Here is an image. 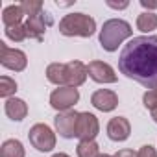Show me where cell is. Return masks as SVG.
Wrapping results in <instances>:
<instances>
[{"instance_id":"cell-7","label":"cell","mask_w":157,"mask_h":157,"mask_svg":"<svg viewBox=\"0 0 157 157\" xmlns=\"http://www.w3.org/2000/svg\"><path fill=\"white\" fill-rule=\"evenodd\" d=\"M80 100V93L74 87H59L50 94V105L56 111H70V107L74 104H78Z\"/></svg>"},{"instance_id":"cell-23","label":"cell","mask_w":157,"mask_h":157,"mask_svg":"<svg viewBox=\"0 0 157 157\" xmlns=\"http://www.w3.org/2000/svg\"><path fill=\"white\" fill-rule=\"evenodd\" d=\"M137 157H157V151H155V148H153V146L146 144V146H142V148L139 150Z\"/></svg>"},{"instance_id":"cell-9","label":"cell","mask_w":157,"mask_h":157,"mask_svg":"<svg viewBox=\"0 0 157 157\" xmlns=\"http://www.w3.org/2000/svg\"><path fill=\"white\" fill-rule=\"evenodd\" d=\"M52 24V17L48 11H41L39 15H33V17H28V21L24 22V28H26V33L30 39H35V41H41L46 28Z\"/></svg>"},{"instance_id":"cell-26","label":"cell","mask_w":157,"mask_h":157,"mask_svg":"<svg viewBox=\"0 0 157 157\" xmlns=\"http://www.w3.org/2000/svg\"><path fill=\"white\" fill-rule=\"evenodd\" d=\"M107 6L109 8H115V10H126L129 6V2H118V4L117 2H107Z\"/></svg>"},{"instance_id":"cell-25","label":"cell","mask_w":157,"mask_h":157,"mask_svg":"<svg viewBox=\"0 0 157 157\" xmlns=\"http://www.w3.org/2000/svg\"><path fill=\"white\" fill-rule=\"evenodd\" d=\"M140 6L146 10H157V2L155 0H140Z\"/></svg>"},{"instance_id":"cell-15","label":"cell","mask_w":157,"mask_h":157,"mask_svg":"<svg viewBox=\"0 0 157 157\" xmlns=\"http://www.w3.org/2000/svg\"><path fill=\"white\" fill-rule=\"evenodd\" d=\"M22 17H24V11H22L21 4H19V6H15V4H13V6H8V8H4V11H2V22L6 24V28L22 24Z\"/></svg>"},{"instance_id":"cell-17","label":"cell","mask_w":157,"mask_h":157,"mask_svg":"<svg viewBox=\"0 0 157 157\" xmlns=\"http://www.w3.org/2000/svg\"><path fill=\"white\" fill-rule=\"evenodd\" d=\"M137 28L144 33H150L157 28V15L151 11H144L137 17Z\"/></svg>"},{"instance_id":"cell-16","label":"cell","mask_w":157,"mask_h":157,"mask_svg":"<svg viewBox=\"0 0 157 157\" xmlns=\"http://www.w3.org/2000/svg\"><path fill=\"white\" fill-rule=\"evenodd\" d=\"M24 146L17 139H10L0 148V157H24Z\"/></svg>"},{"instance_id":"cell-29","label":"cell","mask_w":157,"mask_h":157,"mask_svg":"<svg viewBox=\"0 0 157 157\" xmlns=\"http://www.w3.org/2000/svg\"><path fill=\"white\" fill-rule=\"evenodd\" d=\"M98 157H111V155H107V153H100Z\"/></svg>"},{"instance_id":"cell-13","label":"cell","mask_w":157,"mask_h":157,"mask_svg":"<svg viewBox=\"0 0 157 157\" xmlns=\"http://www.w3.org/2000/svg\"><path fill=\"white\" fill-rule=\"evenodd\" d=\"M131 133V126H129V120L126 117H115L109 120L107 124V137L115 142H122L129 137Z\"/></svg>"},{"instance_id":"cell-18","label":"cell","mask_w":157,"mask_h":157,"mask_svg":"<svg viewBox=\"0 0 157 157\" xmlns=\"http://www.w3.org/2000/svg\"><path fill=\"white\" fill-rule=\"evenodd\" d=\"M78 157H98L100 155V148L94 140H82L76 148Z\"/></svg>"},{"instance_id":"cell-28","label":"cell","mask_w":157,"mask_h":157,"mask_svg":"<svg viewBox=\"0 0 157 157\" xmlns=\"http://www.w3.org/2000/svg\"><path fill=\"white\" fill-rule=\"evenodd\" d=\"M52 157H68L67 153H56V155H52Z\"/></svg>"},{"instance_id":"cell-10","label":"cell","mask_w":157,"mask_h":157,"mask_svg":"<svg viewBox=\"0 0 157 157\" xmlns=\"http://www.w3.org/2000/svg\"><path fill=\"white\" fill-rule=\"evenodd\" d=\"M87 72L91 76V80L96 83H115L117 82V74L113 67L104 61H91L87 65Z\"/></svg>"},{"instance_id":"cell-4","label":"cell","mask_w":157,"mask_h":157,"mask_svg":"<svg viewBox=\"0 0 157 157\" xmlns=\"http://www.w3.org/2000/svg\"><path fill=\"white\" fill-rule=\"evenodd\" d=\"M96 32V21L85 13H68L59 21V33L67 37H91Z\"/></svg>"},{"instance_id":"cell-11","label":"cell","mask_w":157,"mask_h":157,"mask_svg":"<svg viewBox=\"0 0 157 157\" xmlns=\"http://www.w3.org/2000/svg\"><path fill=\"white\" fill-rule=\"evenodd\" d=\"M78 115L76 111H63L59 113L56 118H54V124H56V129L57 133L63 137V139H72L76 137V122H78Z\"/></svg>"},{"instance_id":"cell-14","label":"cell","mask_w":157,"mask_h":157,"mask_svg":"<svg viewBox=\"0 0 157 157\" xmlns=\"http://www.w3.org/2000/svg\"><path fill=\"white\" fill-rule=\"evenodd\" d=\"M4 111H6V115H8L11 120L21 122V120H24L26 115H28V105H26V102L21 100V98H10V100H6Z\"/></svg>"},{"instance_id":"cell-20","label":"cell","mask_w":157,"mask_h":157,"mask_svg":"<svg viewBox=\"0 0 157 157\" xmlns=\"http://www.w3.org/2000/svg\"><path fill=\"white\" fill-rule=\"evenodd\" d=\"M6 37L11 39V41H15V43L24 41V39L28 37L24 24H17V26H10V28H6Z\"/></svg>"},{"instance_id":"cell-24","label":"cell","mask_w":157,"mask_h":157,"mask_svg":"<svg viewBox=\"0 0 157 157\" xmlns=\"http://www.w3.org/2000/svg\"><path fill=\"white\" fill-rule=\"evenodd\" d=\"M113 157H137V153L133 151V150H128V148H124V150H120V151H117Z\"/></svg>"},{"instance_id":"cell-12","label":"cell","mask_w":157,"mask_h":157,"mask_svg":"<svg viewBox=\"0 0 157 157\" xmlns=\"http://www.w3.org/2000/svg\"><path fill=\"white\" fill-rule=\"evenodd\" d=\"M91 104H93L98 111L109 113V111H113V109L118 105V96H117V93H113V91H109V89H100V91L93 93Z\"/></svg>"},{"instance_id":"cell-21","label":"cell","mask_w":157,"mask_h":157,"mask_svg":"<svg viewBox=\"0 0 157 157\" xmlns=\"http://www.w3.org/2000/svg\"><path fill=\"white\" fill-rule=\"evenodd\" d=\"M21 8H22L24 15L33 17V15H39L43 11V2L41 0H24V2H21Z\"/></svg>"},{"instance_id":"cell-8","label":"cell","mask_w":157,"mask_h":157,"mask_svg":"<svg viewBox=\"0 0 157 157\" xmlns=\"http://www.w3.org/2000/svg\"><path fill=\"white\" fill-rule=\"evenodd\" d=\"M100 131L98 118L93 113H80L76 122V137L80 140H94V137Z\"/></svg>"},{"instance_id":"cell-2","label":"cell","mask_w":157,"mask_h":157,"mask_svg":"<svg viewBox=\"0 0 157 157\" xmlns=\"http://www.w3.org/2000/svg\"><path fill=\"white\" fill-rule=\"evenodd\" d=\"M87 65L82 61H68V63H52L46 67V78L50 83L61 87H80L87 80Z\"/></svg>"},{"instance_id":"cell-27","label":"cell","mask_w":157,"mask_h":157,"mask_svg":"<svg viewBox=\"0 0 157 157\" xmlns=\"http://www.w3.org/2000/svg\"><path fill=\"white\" fill-rule=\"evenodd\" d=\"M151 118H153V120L157 122V109H155V111H151Z\"/></svg>"},{"instance_id":"cell-3","label":"cell","mask_w":157,"mask_h":157,"mask_svg":"<svg viewBox=\"0 0 157 157\" xmlns=\"http://www.w3.org/2000/svg\"><path fill=\"white\" fill-rule=\"evenodd\" d=\"M133 30L129 26V22L122 21V19H111L105 21L100 32V44L104 50L107 52H115L128 37H131Z\"/></svg>"},{"instance_id":"cell-5","label":"cell","mask_w":157,"mask_h":157,"mask_svg":"<svg viewBox=\"0 0 157 157\" xmlns=\"http://www.w3.org/2000/svg\"><path fill=\"white\" fill-rule=\"evenodd\" d=\"M28 139L32 146L39 151H52L56 148V135L46 124H35L28 131Z\"/></svg>"},{"instance_id":"cell-1","label":"cell","mask_w":157,"mask_h":157,"mask_svg":"<svg viewBox=\"0 0 157 157\" xmlns=\"http://www.w3.org/2000/svg\"><path fill=\"white\" fill-rule=\"evenodd\" d=\"M118 68L126 78L148 89L157 87V37H133L120 52Z\"/></svg>"},{"instance_id":"cell-22","label":"cell","mask_w":157,"mask_h":157,"mask_svg":"<svg viewBox=\"0 0 157 157\" xmlns=\"http://www.w3.org/2000/svg\"><path fill=\"white\" fill-rule=\"evenodd\" d=\"M142 102H144V107H146V109L155 111V109H157V87L150 89V91L142 96Z\"/></svg>"},{"instance_id":"cell-19","label":"cell","mask_w":157,"mask_h":157,"mask_svg":"<svg viewBox=\"0 0 157 157\" xmlns=\"http://www.w3.org/2000/svg\"><path fill=\"white\" fill-rule=\"evenodd\" d=\"M17 91V82L11 80L10 76H2L0 78V96L2 98H11V94H15Z\"/></svg>"},{"instance_id":"cell-6","label":"cell","mask_w":157,"mask_h":157,"mask_svg":"<svg viewBox=\"0 0 157 157\" xmlns=\"http://www.w3.org/2000/svg\"><path fill=\"white\" fill-rule=\"evenodd\" d=\"M0 63H2V67H6L10 70L22 72L28 65V59H26V54L22 50L10 48L6 43H0Z\"/></svg>"}]
</instances>
